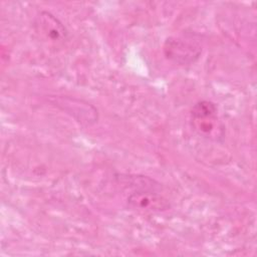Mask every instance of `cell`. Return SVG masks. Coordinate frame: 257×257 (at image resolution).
<instances>
[{
	"mask_svg": "<svg viewBox=\"0 0 257 257\" xmlns=\"http://www.w3.org/2000/svg\"><path fill=\"white\" fill-rule=\"evenodd\" d=\"M33 27L40 38L51 44H60L68 36L66 27L53 14L41 11L34 19Z\"/></svg>",
	"mask_w": 257,
	"mask_h": 257,
	"instance_id": "cell-4",
	"label": "cell"
},
{
	"mask_svg": "<svg viewBox=\"0 0 257 257\" xmlns=\"http://www.w3.org/2000/svg\"><path fill=\"white\" fill-rule=\"evenodd\" d=\"M165 56L180 65L194 63L202 53V44L196 33H184L169 37L164 45Z\"/></svg>",
	"mask_w": 257,
	"mask_h": 257,
	"instance_id": "cell-2",
	"label": "cell"
},
{
	"mask_svg": "<svg viewBox=\"0 0 257 257\" xmlns=\"http://www.w3.org/2000/svg\"><path fill=\"white\" fill-rule=\"evenodd\" d=\"M191 123L194 130L207 140L221 142L225 137V126L219 118L217 106L212 101L200 100L193 105Z\"/></svg>",
	"mask_w": 257,
	"mask_h": 257,
	"instance_id": "cell-1",
	"label": "cell"
},
{
	"mask_svg": "<svg viewBox=\"0 0 257 257\" xmlns=\"http://www.w3.org/2000/svg\"><path fill=\"white\" fill-rule=\"evenodd\" d=\"M155 181L148 179L142 187L134 191L127 198V205L132 210L144 213L160 212L169 208V203L158 192Z\"/></svg>",
	"mask_w": 257,
	"mask_h": 257,
	"instance_id": "cell-3",
	"label": "cell"
}]
</instances>
